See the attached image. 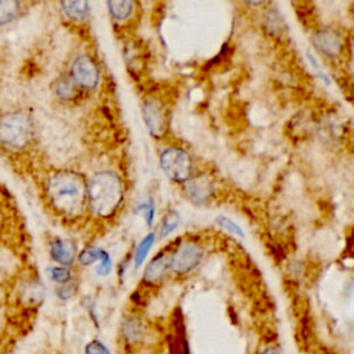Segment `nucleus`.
Segmentation results:
<instances>
[{
  "label": "nucleus",
  "mask_w": 354,
  "mask_h": 354,
  "mask_svg": "<svg viewBox=\"0 0 354 354\" xmlns=\"http://www.w3.org/2000/svg\"><path fill=\"white\" fill-rule=\"evenodd\" d=\"M169 271H171V253H158L145 267L142 282L147 285L158 283L167 275Z\"/></svg>",
  "instance_id": "10"
},
{
  "label": "nucleus",
  "mask_w": 354,
  "mask_h": 354,
  "mask_svg": "<svg viewBox=\"0 0 354 354\" xmlns=\"http://www.w3.org/2000/svg\"><path fill=\"white\" fill-rule=\"evenodd\" d=\"M159 165L163 173L173 181L185 183L192 177L191 155L181 147H169L160 152Z\"/></svg>",
  "instance_id": "4"
},
{
  "label": "nucleus",
  "mask_w": 354,
  "mask_h": 354,
  "mask_svg": "<svg viewBox=\"0 0 354 354\" xmlns=\"http://www.w3.org/2000/svg\"><path fill=\"white\" fill-rule=\"evenodd\" d=\"M84 354H111V351L101 340L93 339L86 344Z\"/></svg>",
  "instance_id": "23"
},
{
  "label": "nucleus",
  "mask_w": 354,
  "mask_h": 354,
  "mask_svg": "<svg viewBox=\"0 0 354 354\" xmlns=\"http://www.w3.org/2000/svg\"><path fill=\"white\" fill-rule=\"evenodd\" d=\"M122 336L129 344H137L144 337V326L137 317H129L122 325Z\"/></svg>",
  "instance_id": "13"
},
{
  "label": "nucleus",
  "mask_w": 354,
  "mask_h": 354,
  "mask_svg": "<svg viewBox=\"0 0 354 354\" xmlns=\"http://www.w3.org/2000/svg\"><path fill=\"white\" fill-rule=\"evenodd\" d=\"M106 6L111 17L115 21H124L133 14L136 4L130 0H124V1H108Z\"/></svg>",
  "instance_id": "15"
},
{
  "label": "nucleus",
  "mask_w": 354,
  "mask_h": 354,
  "mask_svg": "<svg viewBox=\"0 0 354 354\" xmlns=\"http://www.w3.org/2000/svg\"><path fill=\"white\" fill-rule=\"evenodd\" d=\"M178 223H180V216H178V213L174 212V210H170V212L165 216V218H163V221H162V235L166 236V235H169L170 232H173V231L177 228Z\"/></svg>",
  "instance_id": "21"
},
{
  "label": "nucleus",
  "mask_w": 354,
  "mask_h": 354,
  "mask_svg": "<svg viewBox=\"0 0 354 354\" xmlns=\"http://www.w3.org/2000/svg\"><path fill=\"white\" fill-rule=\"evenodd\" d=\"M104 250L98 249V248H87L84 249L80 254H79V261L83 266H91L95 261H101L102 256H104Z\"/></svg>",
  "instance_id": "19"
},
{
  "label": "nucleus",
  "mask_w": 354,
  "mask_h": 354,
  "mask_svg": "<svg viewBox=\"0 0 354 354\" xmlns=\"http://www.w3.org/2000/svg\"><path fill=\"white\" fill-rule=\"evenodd\" d=\"M214 191L216 187L213 178L207 174L192 176L184 183V195L194 205H205L210 202L214 196Z\"/></svg>",
  "instance_id": "9"
},
{
  "label": "nucleus",
  "mask_w": 354,
  "mask_h": 354,
  "mask_svg": "<svg viewBox=\"0 0 354 354\" xmlns=\"http://www.w3.org/2000/svg\"><path fill=\"white\" fill-rule=\"evenodd\" d=\"M217 224H218L220 227H223L224 230H227L228 232L236 235V236H243L242 228H241L235 221H232V220L228 218V217H224V216L217 217Z\"/></svg>",
  "instance_id": "22"
},
{
  "label": "nucleus",
  "mask_w": 354,
  "mask_h": 354,
  "mask_svg": "<svg viewBox=\"0 0 354 354\" xmlns=\"http://www.w3.org/2000/svg\"><path fill=\"white\" fill-rule=\"evenodd\" d=\"M203 248L194 241H185L177 245L171 253V271L177 275H187L194 271L203 259Z\"/></svg>",
  "instance_id": "5"
},
{
  "label": "nucleus",
  "mask_w": 354,
  "mask_h": 354,
  "mask_svg": "<svg viewBox=\"0 0 354 354\" xmlns=\"http://www.w3.org/2000/svg\"><path fill=\"white\" fill-rule=\"evenodd\" d=\"M75 293V288L71 285V283H65V285H61L58 289H57V296L62 300H68L73 296Z\"/></svg>",
  "instance_id": "25"
},
{
  "label": "nucleus",
  "mask_w": 354,
  "mask_h": 354,
  "mask_svg": "<svg viewBox=\"0 0 354 354\" xmlns=\"http://www.w3.org/2000/svg\"><path fill=\"white\" fill-rule=\"evenodd\" d=\"M33 134V123L24 111H12L0 118V145L8 149L25 148Z\"/></svg>",
  "instance_id": "3"
},
{
  "label": "nucleus",
  "mask_w": 354,
  "mask_h": 354,
  "mask_svg": "<svg viewBox=\"0 0 354 354\" xmlns=\"http://www.w3.org/2000/svg\"><path fill=\"white\" fill-rule=\"evenodd\" d=\"M54 93L64 101L73 100L77 94V84L72 80V77H61L54 83Z\"/></svg>",
  "instance_id": "16"
},
{
  "label": "nucleus",
  "mask_w": 354,
  "mask_h": 354,
  "mask_svg": "<svg viewBox=\"0 0 354 354\" xmlns=\"http://www.w3.org/2000/svg\"><path fill=\"white\" fill-rule=\"evenodd\" d=\"M19 11V3L14 0H0V26L14 21Z\"/></svg>",
  "instance_id": "17"
},
{
  "label": "nucleus",
  "mask_w": 354,
  "mask_h": 354,
  "mask_svg": "<svg viewBox=\"0 0 354 354\" xmlns=\"http://www.w3.org/2000/svg\"><path fill=\"white\" fill-rule=\"evenodd\" d=\"M138 209L144 210L145 213V218H147V224L151 225L152 224V220H153V214H155V206H153V202L149 199L148 202L142 203Z\"/></svg>",
  "instance_id": "24"
},
{
  "label": "nucleus",
  "mask_w": 354,
  "mask_h": 354,
  "mask_svg": "<svg viewBox=\"0 0 354 354\" xmlns=\"http://www.w3.org/2000/svg\"><path fill=\"white\" fill-rule=\"evenodd\" d=\"M46 194L50 206L66 217H77L88 207L87 181L72 170L51 174L46 184Z\"/></svg>",
  "instance_id": "1"
},
{
  "label": "nucleus",
  "mask_w": 354,
  "mask_h": 354,
  "mask_svg": "<svg viewBox=\"0 0 354 354\" xmlns=\"http://www.w3.org/2000/svg\"><path fill=\"white\" fill-rule=\"evenodd\" d=\"M153 239H155V234H149L147 235L140 243H138V248L136 250V256H134V264H136V268H138L142 261L145 260L147 257V253L149 252L152 243H153Z\"/></svg>",
  "instance_id": "18"
},
{
  "label": "nucleus",
  "mask_w": 354,
  "mask_h": 354,
  "mask_svg": "<svg viewBox=\"0 0 354 354\" xmlns=\"http://www.w3.org/2000/svg\"><path fill=\"white\" fill-rule=\"evenodd\" d=\"M71 77L77 87L84 90H93L97 87L100 80L98 66L90 55H79L71 68Z\"/></svg>",
  "instance_id": "6"
},
{
  "label": "nucleus",
  "mask_w": 354,
  "mask_h": 354,
  "mask_svg": "<svg viewBox=\"0 0 354 354\" xmlns=\"http://www.w3.org/2000/svg\"><path fill=\"white\" fill-rule=\"evenodd\" d=\"M61 7L66 17L75 22L86 21L90 14V4L87 1H64Z\"/></svg>",
  "instance_id": "14"
},
{
  "label": "nucleus",
  "mask_w": 354,
  "mask_h": 354,
  "mask_svg": "<svg viewBox=\"0 0 354 354\" xmlns=\"http://www.w3.org/2000/svg\"><path fill=\"white\" fill-rule=\"evenodd\" d=\"M47 272H48L50 279L57 282V283H59V285L68 283L71 281V277H72L71 271L68 270V267H61V266L51 267V268H48Z\"/></svg>",
  "instance_id": "20"
},
{
  "label": "nucleus",
  "mask_w": 354,
  "mask_h": 354,
  "mask_svg": "<svg viewBox=\"0 0 354 354\" xmlns=\"http://www.w3.org/2000/svg\"><path fill=\"white\" fill-rule=\"evenodd\" d=\"M44 286L40 281L29 279L21 290V299L28 306H40L44 299Z\"/></svg>",
  "instance_id": "12"
},
{
  "label": "nucleus",
  "mask_w": 354,
  "mask_h": 354,
  "mask_svg": "<svg viewBox=\"0 0 354 354\" xmlns=\"http://www.w3.org/2000/svg\"><path fill=\"white\" fill-rule=\"evenodd\" d=\"M311 43L314 48L328 59H337L343 53V37L339 32L330 28L318 29L311 35Z\"/></svg>",
  "instance_id": "7"
},
{
  "label": "nucleus",
  "mask_w": 354,
  "mask_h": 354,
  "mask_svg": "<svg viewBox=\"0 0 354 354\" xmlns=\"http://www.w3.org/2000/svg\"><path fill=\"white\" fill-rule=\"evenodd\" d=\"M88 207L100 217H111L124 196L123 184L113 171H98L87 181Z\"/></svg>",
  "instance_id": "2"
},
{
  "label": "nucleus",
  "mask_w": 354,
  "mask_h": 354,
  "mask_svg": "<svg viewBox=\"0 0 354 354\" xmlns=\"http://www.w3.org/2000/svg\"><path fill=\"white\" fill-rule=\"evenodd\" d=\"M145 124L153 137H163L169 127L167 111L158 98H148L142 105Z\"/></svg>",
  "instance_id": "8"
},
{
  "label": "nucleus",
  "mask_w": 354,
  "mask_h": 354,
  "mask_svg": "<svg viewBox=\"0 0 354 354\" xmlns=\"http://www.w3.org/2000/svg\"><path fill=\"white\" fill-rule=\"evenodd\" d=\"M50 254L55 263L61 267H69L73 263L75 249L71 242L55 239L50 243Z\"/></svg>",
  "instance_id": "11"
},
{
  "label": "nucleus",
  "mask_w": 354,
  "mask_h": 354,
  "mask_svg": "<svg viewBox=\"0 0 354 354\" xmlns=\"http://www.w3.org/2000/svg\"><path fill=\"white\" fill-rule=\"evenodd\" d=\"M111 266H112L111 257H109V254L105 252L104 256H102V259H101V264H100V267L97 268V272H98L100 275H106V274L109 272V270H111Z\"/></svg>",
  "instance_id": "26"
},
{
  "label": "nucleus",
  "mask_w": 354,
  "mask_h": 354,
  "mask_svg": "<svg viewBox=\"0 0 354 354\" xmlns=\"http://www.w3.org/2000/svg\"><path fill=\"white\" fill-rule=\"evenodd\" d=\"M261 354H281V351L275 346H268L261 351Z\"/></svg>",
  "instance_id": "27"
}]
</instances>
